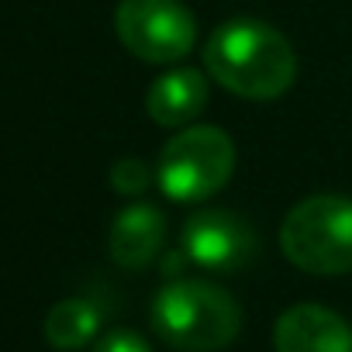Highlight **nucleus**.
Masks as SVG:
<instances>
[{
	"mask_svg": "<svg viewBox=\"0 0 352 352\" xmlns=\"http://www.w3.org/2000/svg\"><path fill=\"white\" fill-rule=\"evenodd\" d=\"M204 69L235 97L276 100L297 76V56L273 25L256 18H232L204 42Z\"/></svg>",
	"mask_w": 352,
	"mask_h": 352,
	"instance_id": "1",
	"label": "nucleus"
},
{
	"mask_svg": "<svg viewBox=\"0 0 352 352\" xmlns=\"http://www.w3.org/2000/svg\"><path fill=\"white\" fill-rule=\"evenodd\" d=\"M152 328L176 352H218L242 331L239 300L208 280H169L152 300Z\"/></svg>",
	"mask_w": 352,
	"mask_h": 352,
	"instance_id": "2",
	"label": "nucleus"
},
{
	"mask_svg": "<svg viewBox=\"0 0 352 352\" xmlns=\"http://www.w3.org/2000/svg\"><path fill=\"white\" fill-rule=\"evenodd\" d=\"M283 256L314 276H342L352 270V201L314 194L294 204L280 225Z\"/></svg>",
	"mask_w": 352,
	"mask_h": 352,
	"instance_id": "3",
	"label": "nucleus"
},
{
	"mask_svg": "<svg viewBox=\"0 0 352 352\" xmlns=\"http://www.w3.org/2000/svg\"><path fill=\"white\" fill-rule=\"evenodd\" d=\"M232 173H235L232 135L214 124H190L162 145L155 184L176 204H201L232 180Z\"/></svg>",
	"mask_w": 352,
	"mask_h": 352,
	"instance_id": "4",
	"label": "nucleus"
},
{
	"mask_svg": "<svg viewBox=\"0 0 352 352\" xmlns=\"http://www.w3.org/2000/svg\"><path fill=\"white\" fill-rule=\"evenodd\" d=\"M118 42L142 63L173 66L190 56L197 21L180 0H121L114 11Z\"/></svg>",
	"mask_w": 352,
	"mask_h": 352,
	"instance_id": "5",
	"label": "nucleus"
},
{
	"mask_svg": "<svg viewBox=\"0 0 352 352\" xmlns=\"http://www.w3.org/2000/svg\"><path fill=\"white\" fill-rule=\"evenodd\" d=\"M180 252L187 263L208 273H239L256 263L259 235L235 211H201L180 232Z\"/></svg>",
	"mask_w": 352,
	"mask_h": 352,
	"instance_id": "6",
	"label": "nucleus"
},
{
	"mask_svg": "<svg viewBox=\"0 0 352 352\" xmlns=\"http://www.w3.org/2000/svg\"><path fill=\"white\" fill-rule=\"evenodd\" d=\"M276 352H352V328L321 304H294L276 318Z\"/></svg>",
	"mask_w": 352,
	"mask_h": 352,
	"instance_id": "7",
	"label": "nucleus"
},
{
	"mask_svg": "<svg viewBox=\"0 0 352 352\" xmlns=\"http://www.w3.org/2000/svg\"><path fill=\"white\" fill-rule=\"evenodd\" d=\"M208 97H211V83H208V76L201 69L176 66V69L162 73L148 87L145 111L162 128H190V121L204 114Z\"/></svg>",
	"mask_w": 352,
	"mask_h": 352,
	"instance_id": "8",
	"label": "nucleus"
},
{
	"mask_svg": "<svg viewBox=\"0 0 352 352\" xmlns=\"http://www.w3.org/2000/svg\"><path fill=\"white\" fill-rule=\"evenodd\" d=\"M166 245V214L155 204L124 208L107 232V252L121 270L148 266Z\"/></svg>",
	"mask_w": 352,
	"mask_h": 352,
	"instance_id": "9",
	"label": "nucleus"
},
{
	"mask_svg": "<svg viewBox=\"0 0 352 352\" xmlns=\"http://www.w3.org/2000/svg\"><path fill=\"white\" fill-rule=\"evenodd\" d=\"M100 331V311L87 297H66L45 314V342L59 352L83 349Z\"/></svg>",
	"mask_w": 352,
	"mask_h": 352,
	"instance_id": "10",
	"label": "nucleus"
},
{
	"mask_svg": "<svg viewBox=\"0 0 352 352\" xmlns=\"http://www.w3.org/2000/svg\"><path fill=\"white\" fill-rule=\"evenodd\" d=\"M155 176L148 173V166L142 159H118L114 169H111V187L124 197H138L152 187Z\"/></svg>",
	"mask_w": 352,
	"mask_h": 352,
	"instance_id": "11",
	"label": "nucleus"
},
{
	"mask_svg": "<svg viewBox=\"0 0 352 352\" xmlns=\"http://www.w3.org/2000/svg\"><path fill=\"white\" fill-rule=\"evenodd\" d=\"M90 352H152V345L138 335V331H128V328H114L107 335L97 338V345Z\"/></svg>",
	"mask_w": 352,
	"mask_h": 352,
	"instance_id": "12",
	"label": "nucleus"
}]
</instances>
